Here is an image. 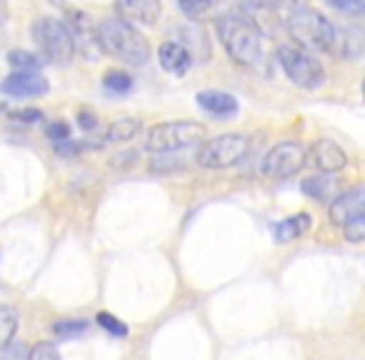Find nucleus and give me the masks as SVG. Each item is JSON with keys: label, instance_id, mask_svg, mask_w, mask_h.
I'll use <instances>...</instances> for the list:
<instances>
[{"label": "nucleus", "instance_id": "nucleus-11", "mask_svg": "<svg viewBox=\"0 0 365 360\" xmlns=\"http://www.w3.org/2000/svg\"><path fill=\"white\" fill-rule=\"evenodd\" d=\"M170 41L180 43L185 51L190 53L193 63H208L210 56H213V48H210V38L208 33L203 31V26L195 21L190 23H180L170 31Z\"/></svg>", "mask_w": 365, "mask_h": 360}, {"label": "nucleus", "instance_id": "nucleus-8", "mask_svg": "<svg viewBox=\"0 0 365 360\" xmlns=\"http://www.w3.org/2000/svg\"><path fill=\"white\" fill-rule=\"evenodd\" d=\"M305 165H308V148L298 140H283L265 153L260 170L270 180H288L298 175Z\"/></svg>", "mask_w": 365, "mask_h": 360}, {"label": "nucleus", "instance_id": "nucleus-21", "mask_svg": "<svg viewBox=\"0 0 365 360\" xmlns=\"http://www.w3.org/2000/svg\"><path fill=\"white\" fill-rule=\"evenodd\" d=\"M18 323H21L18 310L11 308V305H0V350L13 343L18 333Z\"/></svg>", "mask_w": 365, "mask_h": 360}, {"label": "nucleus", "instance_id": "nucleus-14", "mask_svg": "<svg viewBox=\"0 0 365 360\" xmlns=\"http://www.w3.org/2000/svg\"><path fill=\"white\" fill-rule=\"evenodd\" d=\"M118 18L133 23V26L153 28L163 16L160 0H115Z\"/></svg>", "mask_w": 365, "mask_h": 360}, {"label": "nucleus", "instance_id": "nucleus-26", "mask_svg": "<svg viewBox=\"0 0 365 360\" xmlns=\"http://www.w3.org/2000/svg\"><path fill=\"white\" fill-rule=\"evenodd\" d=\"M328 6L345 18H363L365 16V0H328Z\"/></svg>", "mask_w": 365, "mask_h": 360}, {"label": "nucleus", "instance_id": "nucleus-15", "mask_svg": "<svg viewBox=\"0 0 365 360\" xmlns=\"http://www.w3.org/2000/svg\"><path fill=\"white\" fill-rule=\"evenodd\" d=\"M195 101H198V106L203 108L205 113H210L213 118H233L235 113L240 110L238 98L228 91H215V88L200 91L198 96H195Z\"/></svg>", "mask_w": 365, "mask_h": 360}, {"label": "nucleus", "instance_id": "nucleus-23", "mask_svg": "<svg viewBox=\"0 0 365 360\" xmlns=\"http://www.w3.org/2000/svg\"><path fill=\"white\" fill-rule=\"evenodd\" d=\"M178 8H180V13L188 21H203L205 16H210L213 13V8L218 6V0H175Z\"/></svg>", "mask_w": 365, "mask_h": 360}, {"label": "nucleus", "instance_id": "nucleus-24", "mask_svg": "<svg viewBox=\"0 0 365 360\" xmlns=\"http://www.w3.org/2000/svg\"><path fill=\"white\" fill-rule=\"evenodd\" d=\"M182 168H185V163H182V158L178 153H158L150 160V173H158V175L182 170Z\"/></svg>", "mask_w": 365, "mask_h": 360}, {"label": "nucleus", "instance_id": "nucleus-7", "mask_svg": "<svg viewBox=\"0 0 365 360\" xmlns=\"http://www.w3.org/2000/svg\"><path fill=\"white\" fill-rule=\"evenodd\" d=\"M250 138L245 133H223V135L205 138L195 153V163L205 170H225L233 168L248 155Z\"/></svg>", "mask_w": 365, "mask_h": 360}, {"label": "nucleus", "instance_id": "nucleus-38", "mask_svg": "<svg viewBox=\"0 0 365 360\" xmlns=\"http://www.w3.org/2000/svg\"><path fill=\"white\" fill-rule=\"evenodd\" d=\"M363 96H365V81H363Z\"/></svg>", "mask_w": 365, "mask_h": 360}, {"label": "nucleus", "instance_id": "nucleus-4", "mask_svg": "<svg viewBox=\"0 0 365 360\" xmlns=\"http://www.w3.org/2000/svg\"><path fill=\"white\" fill-rule=\"evenodd\" d=\"M275 58H278V66L285 73V78L293 86L303 88V91H318L328 81L323 63L315 58V53L305 51L298 43H283V46H278Z\"/></svg>", "mask_w": 365, "mask_h": 360}, {"label": "nucleus", "instance_id": "nucleus-28", "mask_svg": "<svg viewBox=\"0 0 365 360\" xmlns=\"http://www.w3.org/2000/svg\"><path fill=\"white\" fill-rule=\"evenodd\" d=\"M13 123H21V125H33V123H41L46 118V113L41 108H18V110L8 113Z\"/></svg>", "mask_w": 365, "mask_h": 360}, {"label": "nucleus", "instance_id": "nucleus-5", "mask_svg": "<svg viewBox=\"0 0 365 360\" xmlns=\"http://www.w3.org/2000/svg\"><path fill=\"white\" fill-rule=\"evenodd\" d=\"M31 38L48 63L71 66L73 58H76V43H73L66 21H58L53 16L36 18L31 26Z\"/></svg>", "mask_w": 365, "mask_h": 360}, {"label": "nucleus", "instance_id": "nucleus-35", "mask_svg": "<svg viewBox=\"0 0 365 360\" xmlns=\"http://www.w3.org/2000/svg\"><path fill=\"white\" fill-rule=\"evenodd\" d=\"M253 3H258V6H263V8H270V11H278V8H283L290 0H253Z\"/></svg>", "mask_w": 365, "mask_h": 360}, {"label": "nucleus", "instance_id": "nucleus-3", "mask_svg": "<svg viewBox=\"0 0 365 360\" xmlns=\"http://www.w3.org/2000/svg\"><path fill=\"white\" fill-rule=\"evenodd\" d=\"M98 41H101L103 56L118 58L128 66H145L153 56L148 38L138 31V26L123 21V18L98 21Z\"/></svg>", "mask_w": 365, "mask_h": 360}, {"label": "nucleus", "instance_id": "nucleus-20", "mask_svg": "<svg viewBox=\"0 0 365 360\" xmlns=\"http://www.w3.org/2000/svg\"><path fill=\"white\" fill-rule=\"evenodd\" d=\"M133 86H135V81H133L130 73L123 71V68H110V71L103 76V88H106L110 96H125V93L133 91Z\"/></svg>", "mask_w": 365, "mask_h": 360}, {"label": "nucleus", "instance_id": "nucleus-6", "mask_svg": "<svg viewBox=\"0 0 365 360\" xmlns=\"http://www.w3.org/2000/svg\"><path fill=\"white\" fill-rule=\"evenodd\" d=\"M208 130L203 123L195 120H170L158 123L148 130L145 135V150L158 155V153H180L185 148L200 145L205 140Z\"/></svg>", "mask_w": 365, "mask_h": 360}, {"label": "nucleus", "instance_id": "nucleus-13", "mask_svg": "<svg viewBox=\"0 0 365 360\" xmlns=\"http://www.w3.org/2000/svg\"><path fill=\"white\" fill-rule=\"evenodd\" d=\"M363 213H365V183L348 188L345 193H338L330 200V208H328V215L335 225L350 223V220Z\"/></svg>", "mask_w": 365, "mask_h": 360}, {"label": "nucleus", "instance_id": "nucleus-32", "mask_svg": "<svg viewBox=\"0 0 365 360\" xmlns=\"http://www.w3.org/2000/svg\"><path fill=\"white\" fill-rule=\"evenodd\" d=\"M78 125H81L83 128V130H96V128H98V123H101V120H98V115H96V113H93V110H88V108H81V110H78Z\"/></svg>", "mask_w": 365, "mask_h": 360}, {"label": "nucleus", "instance_id": "nucleus-18", "mask_svg": "<svg viewBox=\"0 0 365 360\" xmlns=\"http://www.w3.org/2000/svg\"><path fill=\"white\" fill-rule=\"evenodd\" d=\"M333 175L335 173H315V175H308L300 183V190L310 200H333L338 195V180Z\"/></svg>", "mask_w": 365, "mask_h": 360}, {"label": "nucleus", "instance_id": "nucleus-10", "mask_svg": "<svg viewBox=\"0 0 365 360\" xmlns=\"http://www.w3.org/2000/svg\"><path fill=\"white\" fill-rule=\"evenodd\" d=\"M51 83L41 71H13L6 81L0 83V93L8 98H41L48 96Z\"/></svg>", "mask_w": 365, "mask_h": 360}, {"label": "nucleus", "instance_id": "nucleus-30", "mask_svg": "<svg viewBox=\"0 0 365 360\" xmlns=\"http://www.w3.org/2000/svg\"><path fill=\"white\" fill-rule=\"evenodd\" d=\"M28 360H61V353L53 343H38L31 348Z\"/></svg>", "mask_w": 365, "mask_h": 360}, {"label": "nucleus", "instance_id": "nucleus-36", "mask_svg": "<svg viewBox=\"0 0 365 360\" xmlns=\"http://www.w3.org/2000/svg\"><path fill=\"white\" fill-rule=\"evenodd\" d=\"M8 16H11V11H8V0H0V26H6Z\"/></svg>", "mask_w": 365, "mask_h": 360}, {"label": "nucleus", "instance_id": "nucleus-25", "mask_svg": "<svg viewBox=\"0 0 365 360\" xmlns=\"http://www.w3.org/2000/svg\"><path fill=\"white\" fill-rule=\"evenodd\" d=\"M88 320H83V318H66V320H58L56 325H53V333L58 335V338H63V340H73V338H78V335H83L88 330Z\"/></svg>", "mask_w": 365, "mask_h": 360}, {"label": "nucleus", "instance_id": "nucleus-37", "mask_svg": "<svg viewBox=\"0 0 365 360\" xmlns=\"http://www.w3.org/2000/svg\"><path fill=\"white\" fill-rule=\"evenodd\" d=\"M6 110H8V106L3 101H0V113H6Z\"/></svg>", "mask_w": 365, "mask_h": 360}, {"label": "nucleus", "instance_id": "nucleus-1", "mask_svg": "<svg viewBox=\"0 0 365 360\" xmlns=\"http://www.w3.org/2000/svg\"><path fill=\"white\" fill-rule=\"evenodd\" d=\"M215 33L235 66L258 68L265 58L263 51V31L258 21L243 11H228L215 18Z\"/></svg>", "mask_w": 365, "mask_h": 360}, {"label": "nucleus", "instance_id": "nucleus-19", "mask_svg": "<svg viewBox=\"0 0 365 360\" xmlns=\"http://www.w3.org/2000/svg\"><path fill=\"white\" fill-rule=\"evenodd\" d=\"M143 130V123L133 115H123L118 120H113L110 125L106 128V143H128Z\"/></svg>", "mask_w": 365, "mask_h": 360}, {"label": "nucleus", "instance_id": "nucleus-29", "mask_svg": "<svg viewBox=\"0 0 365 360\" xmlns=\"http://www.w3.org/2000/svg\"><path fill=\"white\" fill-rule=\"evenodd\" d=\"M343 235L348 243H365V213L343 225Z\"/></svg>", "mask_w": 365, "mask_h": 360}, {"label": "nucleus", "instance_id": "nucleus-27", "mask_svg": "<svg viewBox=\"0 0 365 360\" xmlns=\"http://www.w3.org/2000/svg\"><path fill=\"white\" fill-rule=\"evenodd\" d=\"M96 323L101 325L106 333L115 335V338H125V335H128V325L120 323V320H118L115 315H110V313H98L96 315Z\"/></svg>", "mask_w": 365, "mask_h": 360}, {"label": "nucleus", "instance_id": "nucleus-17", "mask_svg": "<svg viewBox=\"0 0 365 360\" xmlns=\"http://www.w3.org/2000/svg\"><path fill=\"white\" fill-rule=\"evenodd\" d=\"M310 225H313L310 213H295V215H290V218H283L280 223L273 225V238H275V243H293V240L303 238V235L308 233Z\"/></svg>", "mask_w": 365, "mask_h": 360}, {"label": "nucleus", "instance_id": "nucleus-12", "mask_svg": "<svg viewBox=\"0 0 365 360\" xmlns=\"http://www.w3.org/2000/svg\"><path fill=\"white\" fill-rule=\"evenodd\" d=\"M308 165H313L318 173H340L348 165V153L330 138H318L308 148Z\"/></svg>", "mask_w": 365, "mask_h": 360}, {"label": "nucleus", "instance_id": "nucleus-33", "mask_svg": "<svg viewBox=\"0 0 365 360\" xmlns=\"http://www.w3.org/2000/svg\"><path fill=\"white\" fill-rule=\"evenodd\" d=\"M0 360H28V353L26 348H23L21 343H11L3 348V353H0Z\"/></svg>", "mask_w": 365, "mask_h": 360}, {"label": "nucleus", "instance_id": "nucleus-34", "mask_svg": "<svg viewBox=\"0 0 365 360\" xmlns=\"http://www.w3.org/2000/svg\"><path fill=\"white\" fill-rule=\"evenodd\" d=\"M135 160H138V153L135 150H123V153H118V155L110 158V165L113 168H120V170H123V168H130Z\"/></svg>", "mask_w": 365, "mask_h": 360}, {"label": "nucleus", "instance_id": "nucleus-2", "mask_svg": "<svg viewBox=\"0 0 365 360\" xmlns=\"http://www.w3.org/2000/svg\"><path fill=\"white\" fill-rule=\"evenodd\" d=\"M285 31L298 46L310 53H328L335 56L340 41V26L328 16L310 6H293L285 16Z\"/></svg>", "mask_w": 365, "mask_h": 360}, {"label": "nucleus", "instance_id": "nucleus-31", "mask_svg": "<svg viewBox=\"0 0 365 360\" xmlns=\"http://www.w3.org/2000/svg\"><path fill=\"white\" fill-rule=\"evenodd\" d=\"M46 135L51 143L56 140H66V138H71V125H68L66 120H53L46 125Z\"/></svg>", "mask_w": 365, "mask_h": 360}, {"label": "nucleus", "instance_id": "nucleus-22", "mask_svg": "<svg viewBox=\"0 0 365 360\" xmlns=\"http://www.w3.org/2000/svg\"><path fill=\"white\" fill-rule=\"evenodd\" d=\"M46 63L48 61L43 56L31 53V51H23V48L8 53V66H11L13 71H41Z\"/></svg>", "mask_w": 365, "mask_h": 360}, {"label": "nucleus", "instance_id": "nucleus-16", "mask_svg": "<svg viewBox=\"0 0 365 360\" xmlns=\"http://www.w3.org/2000/svg\"><path fill=\"white\" fill-rule=\"evenodd\" d=\"M158 63H160V68L165 73L180 78V76H185V73L190 71V66H193V58H190V53L185 51L180 43L165 41L160 48H158Z\"/></svg>", "mask_w": 365, "mask_h": 360}, {"label": "nucleus", "instance_id": "nucleus-9", "mask_svg": "<svg viewBox=\"0 0 365 360\" xmlns=\"http://www.w3.org/2000/svg\"><path fill=\"white\" fill-rule=\"evenodd\" d=\"M66 26L73 36L78 56H83L86 61H98V56H103L101 41H98V23L86 11H68Z\"/></svg>", "mask_w": 365, "mask_h": 360}]
</instances>
